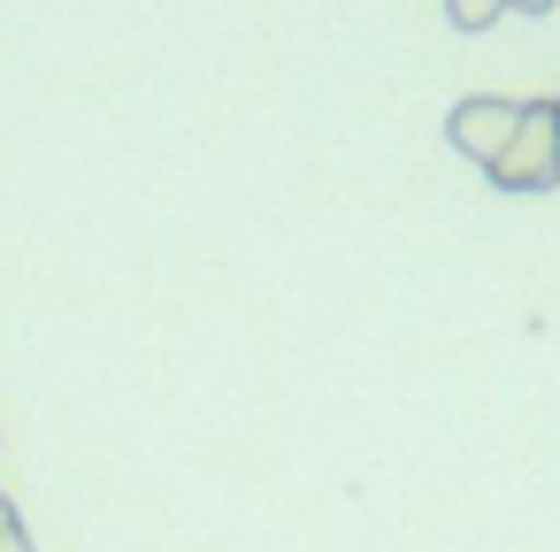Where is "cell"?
I'll use <instances>...</instances> for the list:
<instances>
[{
    "label": "cell",
    "mask_w": 560,
    "mask_h": 552,
    "mask_svg": "<svg viewBox=\"0 0 560 552\" xmlns=\"http://www.w3.org/2000/svg\"><path fill=\"white\" fill-rule=\"evenodd\" d=\"M506 16V0H445V24L453 32H491Z\"/></svg>",
    "instance_id": "cell-3"
},
{
    "label": "cell",
    "mask_w": 560,
    "mask_h": 552,
    "mask_svg": "<svg viewBox=\"0 0 560 552\" xmlns=\"http://www.w3.org/2000/svg\"><path fill=\"white\" fill-rule=\"evenodd\" d=\"M552 108H560V93H552Z\"/></svg>",
    "instance_id": "cell-5"
},
{
    "label": "cell",
    "mask_w": 560,
    "mask_h": 552,
    "mask_svg": "<svg viewBox=\"0 0 560 552\" xmlns=\"http://www.w3.org/2000/svg\"><path fill=\"white\" fill-rule=\"evenodd\" d=\"M514 124H522V101L468 93V101H453V108H445V146H453V154H468L476 169H491V162H499V146L514 139Z\"/></svg>",
    "instance_id": "cell-2"
},
{
    "label": "cell",
    "mask_w": 560,
    "mask_h": 552,
    "mask_svg": "<svg viewBox=\"0 0 560 552\" xmlns=\"http://www.w3.org/2000/svg\"><path fill=\"white\" fill-rule=\"evenodd\" d=\"M499 192H552L560 185V108L552 101H522L514 139L499 146V162L483 169Z\"/></svg>",
    "instance_id": "cell-1"
},
{
    "label": "cell",
    "mask_w": 560,
    "mask_h": 552,
    "mask_svg": "<svg viewBox=\"0 0 560 552\" xmlns=\"http://www.w3.org/2000/svg\"><path fill=\"white\" fill-rule=\"evenodd\" d=\"M506 9H514V16H552L560 0H506Z\"/></svg>",
    "instance_id": "cell-4"
}]
</instances>
